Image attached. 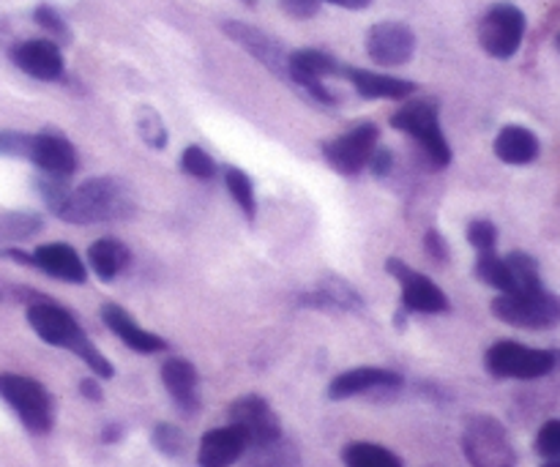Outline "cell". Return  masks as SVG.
I'll return each mask as SVG.
<instances>
[{"instance_id": "2", "label": "cell", "mask_w": 560, "mask_h": 467, "mask_svg": "<svg viewBox=\"0 0 560 467\" xmlns=\"http://www.w3.org/2000/svg\"><path fill=\"white\" fill-rule=\"evenodd\" d=\"M27 323L36 331V337L42 342L52 345V348H63L71 350L77 359H82L88 364V370L93 372L96 377H109L115 375V366L109 364L107 359L102 355V350L88 339V334L82 331V326L77 323V317L71 315L69 310H63L60 304L47 299H36L31 306H27Z\"/></svg>"}, {"instance_id": "8", "label": "cell", "mask_w": 560, "mask_h": 467, "mask_svg": "<svg viewBox=\"0 0 560 467\" xmlns=\"http://www.w3.org/2000/svg\"><path fill=\"white\" fill-rule=\"evenodd\" d=\"M492 315L517 328H552L560 323V299L545 288L534 293H501L492 301Z\"/></svg>"}, {"instance_id": "13", "label": "cell", "mask_w": 560, "mask_h": 467, "mask_svg": "<svg viewBox=\"0 0 560 467\" xmlns=\"http://www.w3.org/2000/svg\"><path fill=\"white\" fill-rule=\"evenodd\" d=\"M366 55L377 66H405L416 55V33L405 22H377L366 33Z\"/></svg>"}, {"instance_id": "7", "label": "cell", "mask_w": 560, "mask_h": 467, "mask_svg": "<svg viewBox=\"0 0 560 467\" xmlns=\"http://www.w3.org/2000/svg\"><path fill=\"white\" fill-rule=\"evenodd\" d=\"M463 448L474 467H514L517 463L506 427L492 416H474L468 421Z\"/></svg>"}, {"instance_id": "15", "label": "cell", "mask_w": 560, "mask_h": 467, "mask_svg": "<svg viewBox=\"0 0 560 467\" xmlns=\"http://www.w3.org/2000/svg\"><path fill=\"white\" fill-rule=\"evenodd\" d=\"M224 33H228L235 44H241V47H244L252 58L260 60V63L271 71V74L284 77V80H288V55L290 52L277 42V38L271 36V33L260 31V27H255V25H246V22H233V20L224 22Z\"/></svg>"}, {"instance_id": "31", "label": "cell", "mask_w": 560, "mask_h": 467, "mask_svg": "<svg viewBox=\"0 0 560 467\" xmlns=\"http://www.w3.org/2000/svg\"><path fill=\"white\" fill-rule=\"evenodd\" d=\"M180 170L197 180H213V175H217V162H213L211 153L202 151L200 145H189L180 153Z\"/></svg>"}, {"instance_id": "35", "label": "cell", "mask_w": 560, "mask_h": 467, "mask_svg": "<svg viewBox=\"0 0 560 467\" xmlns=\"http://www.w3.org/2000/svg\"><path fill=\"white\" fill-rule=\"evenodd\" d=\"M468 244L474 246L479 255H485V252H495L498 227L492 222H487V219H476V222L468 224Z\"/></svg>"}, {"instance_id": "41", "label": "cell", "mask_w": 560, "mask_h": 467, "mask_svg": "<svg viewBox=\"0 0 560 467\" xmlns=\"http://www.w3.org/2000/svg\"><path fill=\"white\" fill-rule=\"evenodd\" d=\"M80 392L82 397H88L91 402H98V399H102V388H98V383L93 381V377H85V381L80 383Z\"/></svg>"}, {"instance_id": "40", "label": "cell", "mask_w": 560, "mask_h": 467, "mask_svg": "<svg viewBox=\"0 0 560 467\" xmlns=\"http://www.w3.org/2000/svg\"><path fill=\"white\" fill-rule=\"evenodd\" d=\"M392 167H394V153L388 151V148H375V153H372V159H370V170L375 175H388L392 173Z\"/></svg>"}, {"instance_id": "42", "label": "cell", "mask_w": 560, "mask_h": 467, "mask_svg": "<svg viewBox=\"0 0 560 467\" xmlns=\"http://www.w3.org/2000/svg\"><path fill=\"white\" fill-rule=\"evenodd\" d=\"M320 3H334V5H342V9H350V11H361V9H370L372 0H320Z\"/></svg>"}, {"instance_id": "37", "label": "cell", "mask_w": 560, "mask_h": 467, "mask_svg": "<svg viewBox=\"0 0 560 467\" xmlns=\"http://www.w3.org/2000/svg\"><path fill=\"white\" fill-rule=\"evenodd\" d=\"M31 140L33 135H25V131H0V156L27 159Z\"/></svg>"}, {"instance_id": "39", "label": "cell", "mask_w": 560, "mask_h": 467, "mask_svg": "<svg viewBox=\"0 0 560 467\" xmlns=\"http://www.w3.org/2000/svg\"><path fill=\"white\" fill-rule=\"evenodd\" d=\"M282 9L288 11L295 20H306V16H315L320 9V0H282Z\"/></svg>"}, {"instance_id": "23", "label": "cell", "mask_w": 560, "mask_h": 467, "mask_svg": "<svg viewBox=\"0 0 560 467\" xmlns=\"http://www.w3.org/2000/svg\"><path fill=\"white\" fill-rule=\"evenodd\" d=\"M131 260V252L124 241L118 238H98L88 246V262L85 266L96 273L102 282H113L126 271Z\"/></svg>"}, {"instance_id": "24", "label": "cell", "mask_w": 560, "mask_h": 467, "mask_svg": "<svg viewBox=\"0 0 560 467\" xmlns=\"http://www.w3.org/2000/svg\"><path fill=\"white\" fill-rule=\"evenodd\" d=\"M492 148H495V156L503 164L523 167V164H530L539 156V137L525 129V126H503Z\"/></svg>"}, {"instance_id": "33", "label": "cell", "mask_w": 560, "mask_h": 467, "mask_svg": "<svg viewBox=\"0 0 560 467\" xmlns=\"http://www.w3.org/2000/svg\"><path fill=\"white\" fill-rule=\"evenodd\" d=\"M153 446L164 457H180L186 452V435L175 424H159L153 430Z\"/></svg>"}, {"instance_id": "5", "label": "cell", "mask_w": 560, "mask_h": 467, "mask_svg": "<svg viewBox=\"0 0 560 467\" xmlns=\"http://www.w3.org/2000/svg\"><path fill=\"white\" fill-rule=\"evenodd\" d=\"M487 372L501 381H536L550 375L556 366V355L550 350L528 348L520 342H495L485 355Z\"/></svg>"}, {"instance_id": "6", "label": "cell", "mask_w": 560, "mask_h": 467, "mask_svg": "<svg viewBox=\"0 0 560 467\" xmlns=\"http://www.w3.org/2000/svg\"><path fill=\"white\" fill-rule=\"evenodd\" d=\"M337 74H342V63L326 49L306 47L288 55V80L299 85L306 96L315 98L317 104H326V107L337 104V93L326 85L328 77Z\"/></svg>"}, {"instance_id": "9", "label": "cell", "mask_w": 560, "mask_h": 467, "mask_svg": "<svg viewBox=\"0 0 560 467\" xmlns=\"http://www.w3.org/2000/svg\"><path fill=\"white\" fill-rule=\"evenodd\" d=\"M525 14L512 3H495L479 22V44L490 58L509 60L525 38Z\"/></svg>"}, {"instance_id": "4", "label": "cell", "mask_w": 560, "mask_h": 467, "mask_svg": "<svg viewBox=\"0 0 560 467\" xmlns=\"http://www.w3.org/2000/svg\"><path fill=\"white\" fill-rule=\"evenodd\" d=\"M0 399L33 435H47L55 424V402L47 388L27 375L0 372Z\"/></svg>"}, {"instance_id": "22", "label": "cell", "mask_w": 560, "mask_h": 467, "mask_svg": "<svg viewBox=\"0 0 560 467\" xmlns=\"http://www.w3.org/2000/svg\"><path fill=\"white\" fill-rule=\"evenodd\" d=\"M162 383L184 413L200 410V377H197L195 364L186 359H167L162 366Z\"/></svg>"}, {"instance_id": "32", "label": "cell", "mask_w": 560, "mask_h": 467, "mask_svg": "<svg viewBox=\"0 0 560 467\" xmlns=\"http://www.w3.org/2000/svg\"><path fill=\"white\" fill-rule=\"evenodd\" d=\"M33 22H36L42 31H47L52 38H58V42H63V44L71 42L69 25H66V20L52 9V5H47V3L36 5V11H33Z\"/></svg>"}, {"instance_id": "34", "label": "cell", "mask_w": 560, "mask_h": 467, "mask_svg": "<svg viewBox=\"0 0 560 467\" xmlns=\"http://www.w3.org/2000/svg\"><path fill=\"white\" fill-rule=\"evenodd\" d=\"M137 126H140V137L151 148L162 151V148L167 145V129H164L162 118H159V115L153 113V109H142L140 120H137Z\"/></svg>"}, {"instance_id": "14", "label": "cell", "mask_w": 560, "mask_h": 467, "mask_svg": "<svg viewBox=\"0 0 560 467\" xmlns=\"http://www.w3.org/2000/svg\"><path fill=\"white\" fill-rule=\"evenodd\" d=\"M11 63L27 77L42 82H58L66 77V60L60 44L52 38H27L11 47Z\"/></svg>"}, {"instance_id": "3", "label": "cell", "mask_w": 560, "mask_h": 467, "mask_svg": "<svg viewBox=\"0 0 560 467\" xmlns=\"http://www.w3.org/2000/svg\"><path fill=\"white\" fill-rule=\"evenodd\" d=\"M392 126L402 135L413 137L416 145L424 151L427 162L435 170H443L452 164V145H448L446 135L441 126V107L435 98H410L405 107L394 113Z\"/></svg>"}, {"instance_id": "18", "label": "cell", "mask_w": 560, "mask_h": 467, "mask_svg": "<svg viewBox=\"0 0 560 467\" xmlns=\"http://www.w3.org/2000/svg\"><path fill=\"white\" fill-rule=\"evenodd\" d=\"M402 386V375L383 366H355V370L342 372L328 386V399L339 402V399L359 397V394L377 392V388H399Z\"/></svg>"}, {"instance_id": "43", "label": "cell", "mask_w": 560, "mask_h": 467, "mask_svg": "<svg viewBox=\"0 0 560 467\" xmlns=\"http://www.w3.org/2000/svg\"><path fill=\"white\" fill-rule=\"evenodd\" d=\"M120 437V427H107V430L102 432V441L104 443H115Z\"/></svg>"}, {"instance_id": "1", "label": "cell", "mask_w": 560, "mask_h": 467, "mask_svg": "<svg viewBox=\"0 0 560 467\" xmlns=\"http://www.w3.org/2000/svg\"><path fill=\"white\" fill-rule=\"evenodd\" d=\"M135 213V195L118 178H88L69 186L55 217L66 224H107Z\"/></svg>"}, {"instance_id": "36", "label": "cell", "mask_w": 560, "mask_h": 467, "mask_svg": "<svg viewBox=\"0 0 560 467\" xmlns=\"http://www.w3.org/2000/svg\"><path fill=\"white\" fill-rule=\"evenodd\" d=\"M536 452L547 459L560 457V421L558 419L547 421V424L541 427L539 435H536Z\"/></svg>"}, {"instance_id": "29", "label": "cell", "mask_w": 560, "mask_h": 467, "mask_svg": "<svg viewBox=\"0 0 560 467\" xmlns=\"http://www.w3.org/2000/svg\"><path fill=\"white\" fill-rule=\"evenodd\" d=\"M509 266V273H512V293H534V290H541L539 277V262L534 260L525 252H512L509 257H503Z\"/></svg>"}, {"instance_id": "45", "label": "cell", "mask_w": 560, "mask_h": 467, "mask_svg": "<svg viewBox=\"0 0 560 467\" xmlns=\"http://www.w3.org/2000/svg\"><path fill=\"white\" fill-rule=\"evenodd\" d=\"M244 3H255V0H244Z\"/></svg>"}, {"instance_id": "21", "label": "cell", "mask_w": 560, "mask_h": 467, "mask_svg": "<svg viewBox=\"0 0 560 467\" xmlns=\"http://www.w3.org/2000/svg\"><path fill=\"white\" fill-rule=\"evenodd\" d=\"M246 448H249V443L238 427H219V430L202 435L200 448H197V463L200 467H230L244 457Z\"/></svg>"}, {"instance_id": "30", "label": "cell", "mask_w": 560, "mask_h": 467, "mask_svg": "<svg viewBox=\"0 0 560 467\" xmlns=\"http://www.w3.org/2000/svg\"><path fill=\"white\" fill-rule=\"evenodd\" d=\"M474 271L476 277H479L485 284H490V288L501 290V293H512V273H509L506 260L498 257L495 252H485V255H479Z\"/></svg>"}, {"instance_id": "12", "label": "cell", "mask_w": 560, "mask_h": 467, "mask_svg": "<svg viewBox=\"0 0 560 467\" xmlns=\"http://www.w3.org/2000/svg\"><path fill=\"white\" fill-rule=\"evenodd\" d=\"M230 424L238 427L246 435V443L255 448H268L282 437V427H279L277 413L257 394L241 397L230 405Z\"/></svg>"}, {"instance_id": "26", "label": "cell", "mask_w": 560, "mask_h": 467, "mask_svg": "<svg viewBox=\"0 0 560 467\" xmlns=\"http://www.w3.org/2000/svg\"><path fill=\"white\" fill-rule=\"evenodd\" d=\"M345 467H405L402 459L377 443L355 441L342 452Z\"/></svg>"}, {"instance_id": "10", "label": "cell", "mask_w": 560, "mask_h": 467, "mask_svg": "<svg viewBox=\"0 0 560 467\" xmlns=\"http://www.w3.org/2000/svg\"><path fill=\"white\" fill-rule=\"evenodd\" d=\"M381 129L375 124H359L345 135L323 142V159L337 170L339 175H361L370 167V159L377 148Z\"/></svg>"}, {"instance_id": "27", "label": "cell", "mask_w": 560, "mask_h": 467, "mask_svg": "<svg viewBox=\"0 0 560 467\" xmlns=\"http://www.w3.org/2000/svg\"><path fill=\"white\" fill-rule=\"evenodd\" d=\"M44 222L38 213L14 211L0 217V244H22L42 233Z\"/></svg>"}, {"instance_id": "25", "label": "cell", "mask_w": 560, "mask_h": 467, "mask_svg": "<svg viewBox=\"0 0 560 467\" xmlns=\"http://www.w3.org/2000/svg\"><path fill=\"white\" fill-rule=\"evenodd\" d=\"M299 301L304 306H315V310H364V299L359 295V290L337 277L326 279L320 288L310 290Z\"/></svg>"}, {"instance_id": "44", "label": "cell", "mask_w": 560, "mask_h": 467, "mask_svg": "<svg viewBox=\"0 0 560 467\" xmlns=\"http://www.w3.org/2000/svg\"><path fill=\"white\" fill-rule=\"evenodd\" d=\"M541 467H560V457H556V459H547V463L541 465Z\"/></svg>"}, {"instance_id": "19", "label": "cell", "mask_w": 560, "mask_h": 467, "mask_svg": "<svg viewBox=\"0 0 560 467\" xmlns=\"http://www.w3.org/2000/svg\"><path fill=\"white\" fill-rule=\"evenodd\" d=\"M102 320H104V326H107L109 331H113L115 337L126 345V348L135 350V353L153 355V353H162V350H167V342H164L159 334H151V331H145V328L137 326L135 317H131L124 306L104 304Z\"/></svg>"}, {"instance_id": "11", "label": "cell", "mask_w": 560, "mask_h": 467, "mask_svg": "<svg viewBox=\"0 0 560 467\" xmlns=\"http://www.w3.org/2000/svg\"><path fill=\"white\" fill-rule=\"evenodd\" d=\"M386 271L392 273L399 282V288H402V310L408 312V315L410 312H419V315H446V293H443L430 277L408 268L399 257H388Z\"/></svg>"}, {"instance_id": "28", "label": "cell", "mask_w": 560, "mask_h": 467, "mask_svg": "<svg viewBox=\"0 0 560 467\" xmlns=\"http://www.w3.org/2000/svg\"><path fill=\"white\" fill-rule=\"evenodd\" d=\"M224 186H228L230 197L235 200V206L244 211V217L249 222L257 219V191H255V180L244 173L241 167H224Z\"/></svg>"}, {"instance_id": "20", "label": "cell", "mask_w": 560, "mask_h": 467, "mask_svg": "<svg viewBox=\"0 0 560 467\" xmlns=\"http://www.w3.org/2000/svg\"><path fill=\"white\" fill-rule=\"evenodd\" d=\"M342 77H348L350 85L355 87L361 98H388V102H399V98H410L419 85L410 80H402V77L392 74H377V71L355 69V66H342Z\"/></svg>"}, {"instance_id": "38", "label": "cell", "mask_w": 560, "mask_h": 467, "mask_svg": "<svg viewBox=\"0 0 560 467\" xmlns=\"http://www.w3.org/2000/svg\"><path fill=\"white\" fill-rule=\"evenodd\" d=\"M424 252L432 262H448V244L438 230H427Z\"/></svg>"}, {"instance_id": "16", "label": "cell", "mask_w": 560, "mask_h": 467, "mask_svg": "<svg viewBox=\"0 0 560 467\" xmlns=\"http://www.w3.org/2000/svg\"><path fill=\"white\" fill-rule=\"evenodd\" d=\"M27 162L36 164L42 173L69 178L77 173V151L60 131H38L31 140Z\"/></svg>"}, {"instance_id": "17", "label": "cell", "mask_w": 560, "mask_h": 467, "mask_svg": "<svg viewBox=\"0 0 560 467\" xmlns=\"http://www.w3.org/2000/svg\"><path fill=\"white\" fill-rule=\"evenodd\" d=\"M31 268L69 284H85L88 266L69 244H42L31 252Z\"/></svg>"}]
</instances>
